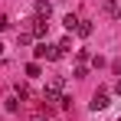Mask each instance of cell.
I'll return each instance as SVG.
<instances>
[{
  "label": "cell",
  "mask_w": 121,
  "mask_h": 121,
  "mask_svg": "<svg viewBox=\"0 0 121 121\" xmlns=\"http://www.w3.org/2000/svg\"><path fill=\"white\" fill-rule=\"evenodd\" d=\"M33 56H36V59H46V62H56V59H62L59 46H52V43H39V46L33 49Z\"/></svg>",
  "instance_id": "1"
},
{
  "label": "cell",
  "mask_w": 121,
  "mask_h": 121,
  "mask_svg": "<svg viewBox=\"0 0 121 121\" xmlns=\"http://www.w3.org/2000/svg\"><path fill=\"white\" fill-rule=\"evenodd\" d=\"M46 33H49V20H39V17H33V20H30V36H33V39H43Z\"/></svg>",
  "instance_id": "2"
},
{
  "label": "cell",
  "mask_w": 121,
  "mask_h": 121,
  "mask_svg": "<svg viewBox=\"0 0 121 121\" xmlns=\"http://www.w3.org/2000/svg\"><path fill=\"white\" fill-rule=\"evenodd\" d=\"M88 105H92V111H101V108H108V105H111V101H108V92H105V88H98V92L92 95V101H88Z\"/></svg>",
  "instance_id": "3"
},
{
  "label": "cell",
  "mask_w": 121,
  "mask_h": 121,
  "mask_svg": "<svg viewBox=\"0 0 121 121\" xmlns=\"http://www.w3.org/2000/svg\"><path fill=\"white\" fill-rule=\"evenodd\" d=\"M56 101H62V92H56V88L46 85V88H43V105L49 108V105H56Z\"/></svg>",
  "instance_id": "4"
},
{
  "label": "cell",
  "mask_w": 121,
  "mask_h": 121,
  "mask_svg": "<svg viewBox=\"0 0 121 121\" xmlns=\"http://www.w3.org/2000/svg\"><path fill=\"white\" fill-rule=\"evenodd\" d=\"M36 17H39V20H49V17H52V3H49V0H36Z\"/></svg>",
  "instance_id": "5"
},
{
  "label": "cell",
  "mask_w": 121,
  "mask_h": 121,
  "mask_svg": "<svg viewBox=\"0 0 121 121\" xmlns=\"http://www.w3.org/2000/svg\"><path fill=\"white\" fill-rule=\"evenodd\" d=\"M101 10H105V13H108V17H118V0H101Z\"/></svg>",
  "instance_id": "6"
},
{
  "label": "cell",
  "mask_w": 121,
  "mask_h": 121,
  "mask_svg": "<svg viewBox=\"0 0 121 121\" xmlns=\"http://www.w3.org/2000/svg\"><path fill=\"white\" fill-rule=\"evenodd\" d=\"M75 33H79V36H92V23H88V20H79Z\"/></svg>",
  "instance_id": "7"
},
{
  "label": "cell",
  "mask_w": 121,
  "mask_h": 121,
  "mask_svg": "<svg viewBox=\"0 0 121 121\" xmlns=\"http://www.w3.org/2000/svg\"><path fill=\"white\" fill-rule=\"evenodd\" d=\"M46 85H49V88H56V92H62V88H65V79H62V75H52Z\"/></svg>",
  "instance_id": "8"
},
{
  "label": "cell",
  "mask_w": 121,
  "mask_h": 121,
  "mask_svg": "<svg viewBox=\"0 0 121 121\" xmlns=\"http://www.w3.org/2000/svg\"><path fill=\"white\" fill-rule=\"evenodd\" d=\"M3 108H7L10 115H13V111H20V101H17V95H13V98H7V101H3Z\"/></svg>",
  "instance_id": "9"
},
{
  "label": "cell",
  "mask_w": 121,
  "mask_h": 121,
  "mask_svg": "<svg viewBox=\"0 0 121 121\" xmlns=\"http://www.w3.org/2000/svg\"><path fill=\"white\" fill-rule=\"evenodd\" d=\"M17 43H20V46H30V43H33V36H30V30H23V33H17Z\"/></svg>",
  "instance_id": "10"
},
{
  "label": "cell",
  "mask_w": 121,
  "mask_h": 121,
  "mask_svg": "<svg viewBox=\"0 0 121 121\" xmlns=\"http://www.w3.org/2000/svg\"><path fill=\"white\" fill-rule=\"evenodd\" d=\"M39 72H43V69H39V62H30V65H26V75H30V79H36Z\"/></svg>",
  "instance_id": "11"
},
{
  "label": "cell",
  "mask_w": 121,
  "mask_h": 121,
  "mask_svg": "<svg viewBox=\"0 0 121 121\" xmlns=\"http://www.w3.org/2000/svg\"><path fill=\"white\" fill-rule=\"evenodd\" d=\"M62 23H65V30H69V33H72V30H75V26H79V17H72V13H69V17H65V20H62Z\"/></svg>",
  "instance_id": "12"
},
{
  "label": "cell",
  "mask_w": 121,
  "mask_h": 121,
  "mask_svg": "<svg viewBox=\"0 0 121 121\" xmlns=\"http://www.w3.org/2000/svg\"><path fill=\"white\" fill-rule=\"evenodd\" d=\"M75 62H79V65H85V62H88V52H85V49H79V52H75Z\"/></svg>",
  "instance_id": "13"
},
{
  "label": "cell",
  "mask_w": 121,
  "mask_h": 121,
  "mask_svg": "<svg viewBox=\"0 0 121 121\" xmlns=\"http://www.w3.org/2000/svg\"><path fill=\"white\" fill-rule=\"evenodd\" d=\"M17 95H20V98H30V88H26V85H20V82H17Z\"/></svg>",
  "instance_id": "14"
},
{
  "label": "cell",
  "mask_w": 121,
  "mask_h": 121,
  "mask_svg": "<svg viewBox=\"0 0 121 121\" xmlns=\"http://www.w3.org/2000/svg\"><path fill=\"white\" fill-rule=\"evenodd\" d=\"M30 121H49V118H46L43 111H33V115H30Z\"/></svg>",
  "instance_id": "15"
},
{
  "label": "cell",
  "mask_w": 121,
  "mask_h": 121,
  "mask_svg": "<svg viewBox=\"0 0 121 121\" xmlns=\"http://www.w3.org/2000/svg\"><path fill=\"white\" fill-rule=\"evenodd\" d=\"M3 30H10V20H7V17H0V33H3Z\"/></svg>",
  "instance_id": "16"
},
{
  "label": "cell",
  "mask_w": 121,
  "mask_h": 121,
  "mask_svg": "<svg viewBox=\"0 0 121 121\" xmlns=\"http://www.w3.org/2000/svg\"><path fill=\"white\" fill-rule=\"evenodd\" d=\"M115 92H118V95H121V79H118V82H115Z\"/></svg>",
  "instance_id": "17"
},
{
  "label": "cell",
  "mask_w": 121,
  "mask_h": 121,
  "mask_svg": "<svg viewBox=\"0 0 121 121\" xmlns=\"http://www.w3.org/2000/svg\"><path fill=\"white\" fill-rule=\"evenodd\" d=\"M118 17H121V10H118Z\"/></svg>",
  "instance_id": "18"
},
{
  "label": "cell",
  "mask_w": 121,
  "mask_h": 121,
  "mask_svg": "<svg viewBox=\"0 0 121 121\" xmlns=\"http://www.w3.org/2000/svg\"><path fill=\"white\" fill-rule=\"evenodd\" d=\"M118 121H121V118H118Z\"/></svg>",
  "instance_id": "19"
}]
</instances>
